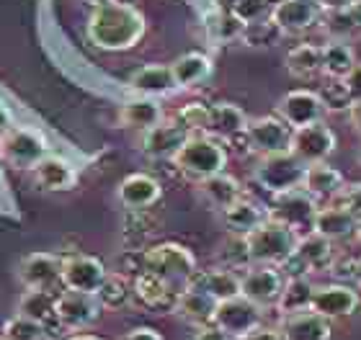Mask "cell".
Wrapping results in <instances>:
<instances>
[{"label":"cell","instance_id":"obj_5","mask_svg":"<svg viewBox=\"0 0 361 340\" xmlns=\"http://www.w3.org/2000/svg\"><path fill=\"white\" fill-rule=\"evenodd\" d=\"M302 175H305V165L294 158L292 152H276V155H264L258 160L253 178L264 191H269L271 196L284 194V191L300 189Z\"/></svg>","mask_w":361,"mask_h":340},{"label":"cell","instance_id":"obj_38","mask_svg":"<svg viewBox=\"0 0 361 340\" xmlns=\"http://www.w3.org/2000/svg\"><path fill=\"white\" fill-rule=\"evenodd\" d=\"M98 302L101 307H109V310H119L124 304H129V299L135 296L132 291V284H129L124 276H116V273H109L104 281V287L98 289Z\"/></svg>","mask_w":361,"mask_h":340},{"label":"cell","instance_id":"obj_18","mask_svg":"<svg viewBox=\"0 0 361 340\" xmlns=\"http://www.w3.org/2000/svg\"><path fill=\"white\" fill-rule=\"evenodd\" d=\"M191 134H194V132H191L180 119H171V121L163 119L158 127H152L150 132H145L142 152L150 155V158H173Z\"/></svg>","mask_w":361,"mask_h":340},{"label":"cell","instance_id":"obj_51","mask_svg":"<svg viewBox=\"0 0 361 340\" xmlns=\"http://www.w3.org/2000/svg\"><path fill=\"white\" fill-rule=\"evenodd\" d=\"M348 15L354 18L356 31H361V0H354V3H351V8H348Z\"/></svg>","mask_w":361,"mask_h":340},{"label":"cell","instance_id":"obj_30","mask_svg":"<svg viewBox=\"0 0 361 340\" xmlns=\"http://www.w3.org/2000/svg\"><path fill=\"white\" fill-rule=\"evenodd\" d=\"M163 119H166L163 116V106L155 99H150V96H137V99L127 101L121 106V124L129 129H137L142 134L150 132L152 127H158Z\"/></svg>","mask_w":361,"mask_h":340},{"label":"cell","instance_id":"obj_1","mask_svg":"<svg viewBox=\"0 0 361 340\" xmlns=\"http://www.w3.org/2000/svg\"><path fill=\"white\" fill-rule=\"evenodd\" d=\"M145 15L132 3L101 0L88 18L90 44L104 52H124L145 37Z\"/></svg>","mask_w":361,"mask_h":340},{"label":"cell","instance_id":"obj_37","mask_svg":"<svg viewBox=\"0 0 361 340\" xmlns=\"http://www.w3.org/2000/svg\"><path fill=\"white\" fill-rule=\"evenodd\" d=\"M54 299L57 296L49 294V289H29L18 302V315L37 320V322H47L54 315Z\"/></svg>","mask_w":361,"mask_h":340},{"label":"cell","instance_id":"obj_24","mask_svg":"<svg viewBox=\"0 0 361 340\" xmlns=\"http://www.w3.org/2000/svg\"><path fill=\"white\" fill-rule=\"evenodd\" d=\"M31 175H34V183H37L39 189L44 191H70L75 186L78 181V173L73 163L65 158H57V155H47L37 163V165L31 168Z\"/></svg>","mask_w":361,"mask_h":340},{"label":"cell","instance_id":"obj_20","mask_svg":"<svg viewBox=\"0 0 361 340\" xmlns=\"http://www.w3.org/2000/svg\"><path fill=\"white\" fill-rule=\"evenodd\" d=\"M160 183L147 173H132L119 183L116 189V199L121 201V206H127L129 212H145L160 201Z\"/></svg>","mask_w":361,"mask_h":340},{"label":"cell","instance_id":"obj_46","mask_svg":"<svg viewBox=\"0 0 361 340\" xmlns=\"http://www.w3.org/2000/svg\"><path fill=\"white\" fill-rule=\"evenodd\" d=\"M121 340H163V335L155 327H135V330H129Z\"/></svg>","mask_w":361,"mask_h":340},{"label":"cell","instance_id":"obj_31","mask_svg":"<svg viewBox=\"0 0 361 340\" xmlns=\"http://www.w3.org/2000/svg\"><path fill=\"white\" fill-rule=\"evenodd\" d=\"M199 194H202V199L214 209V212H225L227 206L235 204V201L243 196V189L233 175L217 173V175H212V178L199 181Z\"/></svg>","mask_w":361,"mask_h":340},{"label":"cell","instance_id":"obj_28","mask_svg":"<svg viewBox=\"0 0 361 340\" xmlns=\"http://www.w3.org/2000/svg\"><path fill=\"white\" fill-rule=\"evenodd\" d=\"M191 287L202 289L209 296H214L217 302H225V299H233V296L240 294V276L233 271V268H209L204 273H196L191 279Z\"/></svg>","mask_w":361,"mask_h":340},{"label":"cell","instance_id":"obj_52","mask_svg":"<svg viewBox=\"0 0 361 340\" xmlns=\"http://www.w3.org/2000/svg\"><path fill=\"white\" fill-rule=\"evenodd\" d=\"M354 281L361 287V256L354 260Z\"/></svg>","mask_w":361,"mask_h":340},{"label":"cell","instance_id":"obj_4","mask_svg":"<svg viewBox=\"0 0 361 340\" xmlns=\"http://www.w3.org/2000/svg\"><path fill=\"white\" fill-rule=\"evenodd\" d=\"M142 263V271L155 273L171 289H180V291L196 276V258L191 256V250L178 245V242H163V245L150 248L145 253Z\"/></svg>","mask_w":361,"mask_h":340},{"label":"cell","instance_id":"obj_25","mask_svg":"<svg viewBox=\"0 0 361 340\" xmlns=\"http://www.w3.org/2000/svg\"><path fill=\"white\" fill-rule=\"evenodd\" d=\"M248 127V116L235 103H214L207 108V124L202 134L217 137V139H233L243 134Z\"/></svg>","mask_w":361,"mask_h":340},{"label":"cell","instance_id":"obj_10","mask_svg":"<svg viewBox=\"0 0 361 340\" xmlns=\"http://www.w3.org/2000/svg\"><path fill=\"white\" fill-rule=\"evenodd\" d=\"M281 268H292V271H286L289 276H310V273L331 271L333 268V242L320 237L317 232L300 234L294 256L289 258Z\"/></svg>","mask_w":361,"mask_h":340},{"label":"cell","instance_id":"obj_26","mask_svg":"<svg viewBox=\"0 0 361 340\" xmlns=\"http://www.w3.org/2000/svg\"><path fill=\"white\" fill-rule=\"evenodd\" d=\"M129 88L137 93V96H168V93L178 91L173 77V70L171 65H145V68L135 70L129 75Z\"/></svg>","mask_w":361,"mask_h":340},{"label":"cell","instance_id":"obj_2","mask_svg":"<svg viewBox=\"0 0 361 340\" xmlns=\"http://www.w3.org/2000/svg\"><path fill=\"white\" fill-rule=\"evenodd\" d=\"M300 234L289 229L281 222L266 217L256 229L245 234V248H248L250 265H281L294 256Z\"/></svg>","mask_w":361,"mask_h":340},{"label":"cell","instance_id":"obj_11","mask_svg":"<svg viewBox=\"0 0 361 340\" xmlns=\"http://www.w3.org/2000/svg\"><path fill=\"white\" fill-rule=\"evenodd\" d=\"M323 15L325 11L317 0H279L271 6L269 18L276 23L281 34L297 37V34L315 29L317 23L323 21Z\"/></svg>","mask_w":361,"mask_h":340},{"label":"cell","instance_id":"obj_44","mask_svg":"<svg viewBox=\"0 0 361 340\" xmlns=\"http://www.w3.org/2000/svg\"><path fill=\"white\" fill-rule=\"evenodd\" d=\"M191 340H235V338H230L225 330H219L214 322H209V325L196 327V333H194V338H191Z\"/></svg>","mask_w":361,"mask_h":340},{"label":"cell","instance_id":"obj_53","mask_svg":"<svg viewBox=\"0 0 361 340\" xmlns=\"http://www.w3.org/2000/svg\"><path fill=\"white\" fill-rule=\"evenodd\" d=\"M70 340H101V338H96V335H73Z\"/></svg>","mask_w":361,"mask_h":340},{"label":"cell","instance_id":"obj_8","mask_svg":"<svg viewBox=\"0 0 361 340\" xmlns=\"http://www.w3.org/2000/svg\"><path fill=\"white\" fill-rule=\"evenodd\" d=\"M0 155L13 168L31 170L39 160L49 155V144L34 127H11L0 137Z\"/></svg>","mask_w":361,"mask_h":340},{"label":"cell","instance_id":"obj_54","mask_svg":"<svg viewBox=\"0 0 361 340\" xmlns=\"http://www.w3.org/2000/svg\"><path fill=\"white\" fill-rule=\"evenodd\" d=\"M356 240L361 242V220H359V227H356Z\"/></svg>","mask_w":361,"mask_h":340},{"label":"cell","instance_id":"obj_42","mask_svg":"<svg viewBox=\"0 0 361 340\" xmlns=\"http://www.w3.org/2000/svg\"><path fill=\"white\" fill-rule=\"evenodd\" d=\"M219 260L225 268H248L250 258H248V248H245V237L243 234H233L230 240L222 245V253H219Z\"/></svg>","mask_w":361,"mask_h":340},{"label":"cell","instance_id":"obj_6","mask_svg":"<svg viewBox=\"0 0 361 340\" xmlns=\"http://www.w3.org/2000/svg\"><path fill=\"white\" fill-rule=\"evenodd\" d=\"M317 209H320V201H315V199L300 186V189L276 194L274 201H271L269 217L281 222V225H286L297 234H307V232H312Z\"/></svg>","mask_w":361,"mask_h":340},{"label":"cell","instance_id":"obj_39","mask_svg":"<svg viewBox=\"0 0 361 340\" xmlns=\"http://www.w3.org/2000/svg\"><path fill=\"white\" fill-rule=\"evenodd\" d=\"M240 37L248 46H274L284 34L276 29V23L271 21V18H261V21H256V23L243 26Z\"/></svg>","mask_w":361,"mask_h":340},{"label":"cell","instance_id":"obj_12","mask_svg":"<svg viewBox=\"0 0 361 340\" xmlns=\"http://www.w3.org/2000/svg\"><path fill=\"white\" fill-rule=\"evenodd\" d=\"M243 134H245L250 152H256L261 158L289 152V142H292V127L279 116H261V119L248 121Z\"/></svg>","mask_w":361,"mask_h":340},{"label":"cell","instance_id":"obj_3","mask_svg":"<svg viewBox=\"0 0 361 340\" xmlns=\"http://www.w3.org/2000/svg\"><path fill=\"white\" fill-rule=\"evenodd\" d=\"M171 160L178 168V173H183L191 181H204L217 173H225L227 150L219 144L217 137L191 134Z\"/></svg>","mask_w":361,"mask_h":340},{"label":"cell","instance_id":"obj_50","mask_svg":"<svg viewBox=\"0 0 361 340\" xmlns=\"http://www.w3.org/2000/svg\"><path fill=\"white\" fill-rule=\"evenodd\" d=\"M11 127H13V116H11V111H8L6 103H0V137L6 134Z\"/></svg>","mask_w":361,"mask_h":340},{"label":"cell","instance_id":"obj_16","mask_svg":"<svg viewBox=\"0 0 361 340\" xmlns=\"http://www.w3.org/2000/svg\"><path fill=\"white\" fill-rule=\"evenodd\" d=\"M359 304L361 299L356 289L346 287V284H325V287H315L310 310L325 320H338L354 315L359 310Z\"/></svg>","mask_w":361,"mask_h":340},{"label":"cell","instance_id":"obj_45","mask_svg":"<svg viewBox=\"0 0 361 340\" xmlns=\"http://www.w3.org/2000/svg\"><path fill=\"white\" fill-rule=\"evenodd\" d=\"M240 340H284V335H281V330L279 327H256L253 333H248L245 338Z\"/></svg>","mask_w":361,"mask_h":340},{"label":"cell","instance_id":"obj_15","mask_svg":"<svg viewBox=\"0 0 361 340\" xmlns=\"http://www.w3.org/2000/svg\"><path fill=\"white\" fill-rule=\"evenodd\" d=\"M325 111H328V108H325L320 93L305 91V88L289 91L286 96H281V101L276 103V116L279 119H284L292 129L307 127V124H315V121H323Z\"/></svg>","mask_w":361,"mask_h":340},{"label":"cell","instance_id":"obj_36","mask_svg":"<svg viewBox=\"0 0 361 340\" xmlns=\"http://www.w3.org/2000/svg\"><path fill=\"white\" fill-rule=\"evenodd\" d=\"M132 291H135L137 299L142 304H147V307H160V304H166V299L171 296L173 289L168 287L160 276H155V273L142 271L137 276L135 284H132Z\"/></svg>","mask_w":361,"mask_h":340},{"label":"cell","instance_id":"obj_33","mask_svg":"<svg viewBox=\"0 0 361 340\" xmlns=\"http://www.w3.org/2000/svg\"><path fill=\"white\" fill-rule=\"evenodd\" d=\"M312 294H315V284H312L310 276H289V279L284 281V289H281V296H279V302H276V310L281 312V317L294 315V312L310 310Z\"/></svg>","mask_w":361,"mask_h":340},{"label":"cell","instance_id":"obj_27","mask_svg":"<svg viewBox=\"0 0 361 340\" xmlns=\"http://www.w3.org/2000/svg\"><path fill=\"white\" fill-rule=\"evenodd\" d=\"M279 330L284 340H331V320L320 317L312 310L294 312L286 315Z\"/></svg>","mask_w":361,"mask_h":340},{"label":"cell","instance_id":"obj_9","mask_svg":"<svg viewBox=\"0 0 361 340\" xmlns=\"http://www.w3.org/2000/svg\"><path fill=\"white\" fill-rule=\"evenodd\" d=\"M219 330H225L230 338L240 340L248 333H253L256 327H261L264 322V310L253 304L250 299H245L243 294L233 296V299H225V302L217 304V312H214V320H212Z\"/></svg>","mask_w":361,"mask_h":340},{"label":"cell","instance_id":"obj_56","mask_svg":"<svg viewBox=\"0 0 361 340\" xmlns=\"http://www.w3.org/2000/svg\"><path fill=\"white\" fill-rule=\"evenodd\" d=\"M93 3H101V0H93Z\"/></svg>","mask_w":361,"mask_h":340},{"label":"cell","instance_id":"obj_40","mask_svg":"<svg viewBox=\"0 0 361 340\" xmlns=\"http://www.w3.org/2000/svg\"><path fill=\"white\" fill-rule=\"evenodd\" d=\"M3 340H44V322L16 315L3 325Z\"/></svg>","mask_w":361,"mask_h":340},{"label":"cell","instance_id":"obj_14","mask_svg":"<svg viewBox=\"0 0 361 340\" xmlns=\"http://www.w3.org/2000/svg\"><path fill=\"white\" fill-rule=\"evenodd\" d=\"M54 317L68 330H85V327L96 325V320L101 317V302L96 294L68 289L65 294L54 299Z\"/></svg>","mask_w":361,"mask_h":340},{"label":"cell","instance_id":"obj_41","mask_svg":"<svg viewBox=\"0 0 361 340\" xmlns=\"http://www.w3.org/2000/svg\"><path fill=\"white\" fill-rule=\"evenodd\" d=\"M271 3L269 0H233V18L240 26L256 23L261 18H269Z\"/></svg>","mask_w":361,"mask_h":340},{"label":"cell","instance_id":"obj_32","mask_svg":"<svg viewBox=\"0 0 361 340\" xmlns=\"http://www.w3.org/2000/svg\"><path fill=\"white\" fill-rule=\"evenodd\" d=\"M219 217H222V222H225V227L230 229V232L245 237L250 229H256V227L269 217V212H264L256 201L240 196L235 204L227 206L225 212H219Z\"/></svg>","mask_w":361,"mask_h":340},{"label":"cell","instance_id":"obj_48","mask_svg":"<svg viewBox=\"0 0 361 340\" xmlns=\"http://www.w3.org/2000/svg\"><path fill=\"white\" fill-rule=\"evenodd\" d=\"M348 121H351V127L361 134V96L351 101V106H348Z\"/></svg>","mask_w":361,"mask_h":340},{"label":"cell","instance_id":"obj_34","mask_svg":"<svg viewBox=\"0 0 361 340\" xmlns=\"http://www.w3.org/2000/svg\"><path fill=\"white\" fill-rule=\"evenodd\" d=\"M178 88H196L212 75V60L204 52H186L171 65Z\"/></svg>","mask_w":361,"mask_h":340},{"label":"cell","instance_id":"obj_22","mask_svg":"<svg viewBox=\"0 0 361 340\" xmlns=\"http://www.w3.org/2000/svg\"><path fill=\"white\" fill-rule=\"evenodd\" d=\"M217 299L209 296L207 291L202 289H196L188 284L183 291L176 294V302H173V312L178 315L180 320H186L188 325H209L212 320H214V312H217Z\"/></svg>","mask_w":361,"mask_h":340},{"label":"cell","instance_id":"obj_13","mask_svg":"<svg viewBox=\"0 0 361 340\" xmlns=\"http://www.w3.org/2000/svg\"><path fill=\"white\" fill-rule=\"evenodd\" d=\"M284 281V273L276 265H248V271L240 276V294L261 310L276 307Z\"/></svg>","mask_w":361,"mask_h":340},{"label":"cell","instance_id":"obj_7","mask_svg":"<svg viewBox=\"0 0 361 340\" xmlns=\"http://www.w3.org/2000/svg\"><path fill=\"white\" fill-rule=\"evenodd\" d=\"M338 147V137L325 121H315L307 127L292 129V142L289 152L300 160L302 165H315V163H328Z\"/></svg>","mask_w":361,"mask_h":340},{"label":"cell","instance_id":"obj_29","mask_svg":"<svg viewBox=\"0 0 361 340\" xmlns=\"http://www.w3.org/2000/svg\"><path fill=\"white\" fill-rule=\"evenodd\" d=\"M320 52H323V75L333 77V80H346L351 75V70L359 65L356 52L346 39L325 42V44H320Z\"/></svg>","mask_w":361,"mask_h":340},{"label":"cell","instance_id":"obj_19","mask_svg":"<svg viewBox=\"0 0 361 340\" xmlns=\"http://www.w3.org/2000/svg\"><path fill=\"white\" fill-rule=\"evenodd\" d=\"M356 227H359V217L338 201V204H325L317 209L312 232L331 242H346L356 237Z\"/></svg>","mask_w":361,"mask_h":340},{"label":"cell","instance_id":"obj_17","mask_svg":"<svg viewBox=\"0 0 361 340\" xmlns=\"http://www.w3.org/2000/svg\"><path fill=\"white\" fill-rule=\"evenodd\" d=\"M109 271L104 263L93 256H73L62 260V284L70 291H85V294H98L104 287Z\"/></svg>","mask_w":361,"mask_h":340},{"label":"cell","instance_id":"obj_21","mask_svg":"<svg viewBox=\"0 0 361 340\" xmlns=\"http://www.w3.org/2000/svg\"><path fill=\"white\" fill-rule=\"evenodd\" d=\"M18 279L26 289H52L62 284V260L52 253H31L23 258Z\"/></svg>","mask_w":361,"mask_h":340},{"label":"cell","instance_id":"obj_35","mask_svg":"<svg viewBox=\"0 0 361 340\" xmlns=\"http://www.w3.org/2000/svg\"><path fill=\"white\" fill-rule=\"evenodd\" d=\"M286 70L300 80L323 75V52L317 44H297L286 54Z\"/></svg>","mask_w":361,"mask_h":340},{"label":"cell","instance_id":"obj_49","mask_svg":"<svg viewBox=\"0 0 361 340\" xmlns=\"http://www.w3.org/2000/svg\"><path fill=\"white\" fill-rule=\"evenodd\" d=\"M320 6H323L325 13H336V11H348L354 0H317Z\"/></svg>","mask_w":361,"mask_h":340},{"label":"cell","instance_id":"obj_47","mask_svg":"<svg viewBox=\"0 0 361 340\" xmlns=\"http://www.w3.org/2000/svg\"><path fill=\"white\" fill-rule=\"evenodd\" d=\"M343 83H346L348 93H351L354 99H359V96H361V62L356 65L354 70H351V75H348L346 80H343Z\"/></svg>","mask_w":361,"mask_h":340},{"label":"cell","instance_id":"obj_43","mask_svg":"<svg viewBox=\"0 0 361 340\" xmlns=\"http://www.w3.org/2000/svg\"><path fill=\"white\" fill-rule=\"evenodd\" d=\"M338 201L346 206V209H351V212L361 220V183H356V186H346L343 194L338 196Z\"/></svg>","mask_w":361,"mask_h":340},{"label":"cell","instance_id":"obj_55","mask_svg":"<svg viewBox=\"0 0 361 340\" xmlns=\"http://www.w3.org/2000/svg\"><path fill=\"white\" fill-rule=\"evenodd\" d=\"M356 160H359V165H361V144H359V150H356Z\"/></svg>","mask_w":361,"mask_h":340},{"label":"cell","instance_id":"obj_23","mask_svg":"<svg viewBox=\"0 0 361 340\" xmlns=\"http://www.w3.org/2000/svg\"><path fill=\"white\" fill-rule=\"evenodd\" d=\"M302 189L307 191L315 201H333L338 199L346 189V181L341 170H336L328 163H315V165H305L302 175Z\"/></svg>","mask_w":361,"mask_h":340}]
</instances>
